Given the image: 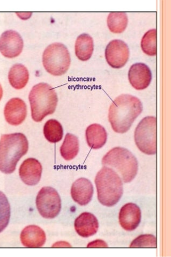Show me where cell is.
<instances>
[{
	"mask_svg": "<svg viewBox=\"0 0 171 257\" xmlns=\"http://www.w3.org/2000/svg\"><path fill=\"white\" fill-rule=\"evenodd\" d=\"M141 209L135 204H126L122 207L119 212V220L121 227L126 231L136 229L141 221Z\"/></svg>",
	"mask_w": 171,
	"mask_h": 257,
	"instance_id": "13",
	"label": "cell"
},
{
	"mask_svg": "<svg viewBox=\"0 0 171 257\" xmlns=\"http://www.w3.org/2000/svg\"><path fill=\"white\" fill-rule=\"evenodd\" d=\"M4 114L8 123L13 126H18L23 123L27 117V105L21 98H12L6 104Z\"/></svg>",
	"mask_w": 171,
	"mask_h": 257,
	"instance_id": "11",
	"label": "cell"
},
{
	"mask_svg": "<svg viewBox=\"0 0 171 257\" xmlns=\"http://www.w3.org/2000/svg\"><path fill=\"white\" fill-rule=\"evenodd\" d=\"M23 41L20 35L14 30H8L0 37V52L8 58L18 57L22 53Z\"/></svg>",
	"mask_w": 171,
	"mask_h": 257,
	"instance_id": "10",
	"label": "cell"
},
{
	"mask_svg": "<svg viewBox=\"0 0 171 257\" xmlns=\"http://www.w3.org/2000/svg\"><path fill=\"white\" fill-rule=\"evenodd\" d=\"M9 79L12 86L18 90L24 88L29 79L28 69L22 64H16L10 69Z\"/></svg>",
	"mask_w": 171,
	"mask_h": 257,
	"instance_id": "20",
	"label": "cell"
},
{
	"mask_svg": "<svg viewBox=\"0 0 171 257\" xmlns=\"http://www.w3.org/2000/svg\"><path fill=\"white\" fill-rule=\"evenodd\" d=\"M28 149L27 138L23 134L3 135L0 139V171L6 174L14 173Z\"/></svg>",
	"mask_w": 171,
	"mask_h": 257,
	"instance_id": "2",
	"label": "cell"
},
{
	"mask_svg": "<svg viewBox=\"0 0 171 257\" xmlns=\"http://www.w3.org/2000/svg\"><path fill=\"white\" fill-rule=\"evenodd\" d=\"M71 59L67 47L61 43L50 45L43 53V63L46 71L54 76H61L67 73Z\"/></svg>",
	"mask_w": 171,
	"mask_h": 257,
	"instance_id": "6",
	"label": "cell"
},
{
	"mask_svg": "<svg viewBox=\"0 0 171 257\" xmlns=\"http://www.w3.org/2000/svg\"><path fill=\"white\" fill-rule=\"evenodd\" d=\"M31 115L36 122L42 121L46 116L55 112L58 99L54 89L48 83L35 85L29 96Z\"/></svg>",
	"mask_w": 171,
	"mask_h": 257,
	"instance_id": "4",
	"label": "cell"
},
{
	"mask_svg": "<svg viewBox=\"0 0 171 257\" xmlns=\"http://www.w3.org/2000/svg\"><path fill=\"white\" fill-rule=\"evenodd\" d=\"M11 217V206L5 194L0 191V232L9 225Z\"/></svg>",
	"mask_w": 171,
	"mask_h": 257,
	"instance_id": "25",
	"label": "cell"
},
{
	"mask_svg": "<svg viewBox=\"0 0 171 257\" xmlns=\"http://www.w3.org/2000/svg\"><path fill=\"white\" fill-rule=\"evenodd\" d=\"M3 96V89L1 84H0V100H2Z\"/></svg>",
	"mask_w": 171,
	"mask_h": 257,
	"instance_id": "29",
	"label": "cell"
},
{
	"mask_svg": "<svg viewBox=\"0 0 171 257\" xmlns=\"http://www.w3.org/2000/svg\"><path fill=\"white\" fill-rule=\"evenodd\" d=\"M75 49L78 59L83 61L89 60L94 50V43L92 38L87 34L80 35L76 41Z\"/></svg>",
	"mask_w": 171,
	"mask_h": 257,
	"instance_id": "19",
	"label": "cell"
},
{
	"mask_svg": "<svg viewBox=\"0 0 171 257\" xmlns=\"http://www.w3.org/2000/svg\"><path fill=\"white\" fill-rule=\"evenodd\" d=\"M143 52L149 56H155L157 54V31L150 30L143 36L141 43Z\"/></svg>",
	"mask_w": 171,
	"mask_h": 257,
	"instance_id": "24",
	"label": "cell"
},
{
	"mask_svg": "<svg viewBox=\"0 0 171 257\" xmlns=\"http://www.w3.org/2000/svg\"><path fill=\"white\" fill-rule=\"evenodd\" d=\"M93 186L88 179L80 178L72 185L71 196L75 202L81 206H86L92 200Z\"/></svg>",
	"mask_w": 171,
	"mask_h": 257,
	"instance_id": "15",
	"label": "cell"
},
{
	"mask_svg": "<svg viewBox=\"0 0 171 257\" xmlns=\"http://www.w3.org/2000/svg\"><path fill=\"white\" fill-rule=\"evenodd\" d=\"M74 227L78 234L87 238L96 234L99 228V222L94 215L84 212L76 218Z\"/></svg>",
	"mask_w": 171,
	"mask_h": 257,
	"instance_id": "16",
	"label": "cell"
},
{
	"mask_svg": "<svg viewBox=\"0 0 171 257\" xmlns=\"http://www.w3.org/2000/svg\"><path fill=\"white\" fill-rule=\"evenodd\" d=\"M85 137L88 146L93 150L102 148L106 143L107 134L104 127L98 123L89 126L85 132Z\"/></svg>",
	"mask_w": 171,
	"mask_h": 257,
	"instance_id": "18",
	"label": "cell"
},
{
	"mask_svg": "<svg viewBox=\"0 0 171 257\" xmlns=\"http://www.w3.org/2000/svg\"><path fill=\"white\" fill-rule=\"evenodd\" d=\"M36 206L39 213L45 219L56 217L61 209V200L59 193L51 187H44L36 198Z\"/></svg>",
	"mask_w": 171,
	"mask_h": 257,
	"instance_id": "8",
	"label": "cell"
},
{
	"mask_svg": "<svg viewBox=\"0 0 171 257\" xmlns=\"http://www.w3.org/2000/svg\"><path fill=\"white\" fill-rule=\"evenodd\" d=\"M79 152V141L75 136L67 134L60 148L62 157L66 161L73 160Z\"/></svg>",
	"mask_w": 171,
	"mask_h": 257,
	"instance_id": "21",
	"label": "cell"
},
{
	"mask_svg": "<svg viewBox=\"0 0 171 257\" xmlns=\"http://www.w3.org/2000/svg\"><path fill=\"white\" fill-rule=\"evenodd\" d=\"M43 168L41 163L34 158L23 162L19 169L22 181L29 186H35L40 182Z\"/></svg>",
	"mask_w": 171,
	"mask_h": 257,
	"instance_id": "14",
	"label": "cell"
},
{
	"mask_svg": "<svg viewBox=\"0 0 171 257\" xmlns=\"http://www.w3.org/2000/svg\"><path fill=\"white\" fill-rule=\"evenodd\" d=\"M102 164L116 170L125 183L133 181L137 174L136 158L129 151L122 147L114 148L106 153L102 159Z\"/></svg>",
	"mask_w": 171,
	"mask_h": 257,
	"instance_id": "5",
	"label": "cell"
},
{
	"mask_svg": "<svg viewBox=\"0 0 171 257\" xmlns=\"http://www.w3.org/2000/svg\"><path fill=\"white\" fill-rule=\"evenodd\" d=\"M53 247H71V244L67 242H64V241H61V242H58L54 244L52 246Z\"/></svg>",
	"mask_w": 171,
	"mask_h": 257,
	"instance_id": "28",
	"label": "cell"
},
{
	"mask_svg": "<svg viewBox=\"0 0 171 257\" xmlns=\"http://www.w3.org/2000/svg\"><path fill=\"white\" fill-rule=\"evenodd\" d=\"M129 50L123 41L115 40L108 43L105 50V58L109 65L120 69L125 65L129 59Z\"/></svg>",
	"mask_w": 171,
	"mask_h": 257,
	"instance_id": "9",
	"label": "cell"
},
{
	"mask_svg": "<svg viewBox=\"0 0 171 257\" xmlns=\"http://www.w3.org/2000/svg\"><path fill=\"white\" fill-rule=\"evenodd\" d=\"M128 79L136 90H144L149 86L152 80L150 69L143 63L135 64L129 69Z\"/></svg>",
	"mask_w": 171,
	"mask_h": 257,
	"instance_id": "12",
	"label": "cell"
},
{
	"mask_svg": "<svg viewBox=\"0 0 171 257\" xmlns=\"http://www.w3.org/2000/svg\"><path fill=\"white\" fill-rule=\"evenodd\" d=\"M22 244L27 247H42L46 240L44 231L35 225H30L23 230L21 233Z\"/></svg>",
	"mask_w": 171,
	"mask_h": 257,
	"instance_id": "17",
	"label": "cell"
},
{
	"mask_svg": "<svg viewBox=\"0 0 171 257\" xmlns=\"http://www.w3.org/2000/svg\"><path fill=\"white\" fill-rule=\"evenodd\" d=\"M97 197L101 204L112 207L118 203L123 192L120 176L113 169L104 166L95 178Z\"/></svg>",
	"mask_w": 171,
	"mask_h": 257,
	"instance_id": "3",
	"label": "cell"
},
{
	"mask_svg": "<svg viewBox=\"0 0 171 257\" xmlns=\"http://www.w3.org/2000/svg\"><path fill=\"white\" fill-rule=\"evenodd\" d=\"M130 247H157V239L154 236L145 234L136 238L130 245Z\"/></svg>",
	"mask_w": 171,
	"mask_h": 257,
	"instance_id": "26",
	"label": "cell"
},
{
	"mask_svg": "<svg viewBox=\"0 0 171 257\" xmlns=\"http://www.w3.org/2000/svg\"><path fill=\"white\" fill-rule=\"evenodd\" d=\"M143 111L141 101L136 97L123 94L116 98L108 112V120L116 133L123 134Z\"/></svg>",
	"mask_w": 171,
	"mask_h": 257,
	"instance_id": "1",
	"label": "cell"
},
{
	"mask_svg": "<svg viewBox=\"0 0 171 257\" xmlns=\"http://www.w3.org/2000/svg\"><path fill=\"white\" fill-rule=\"evenodd\" d=\"M43 132L45 138L51 143L60 142L64 136L63 127L60 122L56 119H50L47 121Z\"/></svg>",
	"mask_w": 171,
	"mask_h": 257,
	"instance_id": "23",
	"label": "cell"
},
{
	"mask_svg": "<svg viewBox=\"0 0 171 257\" xmlns=\"http://www.w3.org/2000/svg\"><path fill=\"white\" fill-rule=\"evenodd\" d=\"M128 23V17L125 13H111L108 16V28L114 34L122 33L126 30Z\"/></svg>",
	"mask_w": 171,
	"mask_h": 257,
	"instance_id": "22",
	"label": "cell"
},
{
	"mask_svg": "<svg viewBox=\"0 0 171 257\" xmlns=\"http://www.w3.org/2000/svg\"><path fill=\"white\" fill-rule=\"evenodd\" d=\"M134 139L136 145L140 151L148 155L156 154V118L148 116L140 121L135 129Z\"/></svg>",
	"mask_w": 171,
	"mask_h": 257,
	"instance_id": "7",
	"label": "cell"
},
{
	"mask_svg": "<svg viewBox=\"0 0 171 257\" xmlns=\"http://www.w3.org/2000/svg\"><path fill=\"white\" fill-rule=\"evenodd\" d=\"M88 247H107L108 245L105 241L101 239H97L89 243Z\"/></svg>",
	"mask_w": 171,
	"mask_h": 257,
	"instance_id": "27",
	"label": "cell"
}]
</instances>
